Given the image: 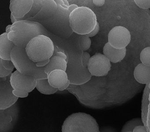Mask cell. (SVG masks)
I'll list each match as a JSON object with an SVG mask.
<instances>
[{"label":"cell","instance_id":"ba28073f","mask_svg":"<svg viewBox=\"0 0 150 132\" xmlns=\"http://www.w3.org/2000/svg\"><path fill=\"white\" fill-rule=\"evenodd\" d=\"M131 39L129 31L122 26H115L108 35V42L113 47L118 49L126 48Z\"/></svg>","mask_w":150,"mask_h":132},{"label":"cell","instance_id":"d6a6232c","mask_svg":"<svg viewBox=\"0 0 150 132\" xmlns=\"http://www.w3.org/2000/svg\"><path fill=\"white\" fill-rule=\"evenodd\" d=\"M55 55H57V56H59V57H62V58L65 59L66 60V59H67V55H66L64 53H62V52H57L55 54Z\"/></svg>","mask_w":150,"mask_h":132},{"label":"cell","instance_id":"6da1fadb","mask_svg":"<svg viewBox=\"0 0 150 132\" xmlns=\"http://www.w3.org/2000/svg\"><path fill=\"white\" fill-rule=\"evenodd\" d=\"M46 33V30L40 23L22 20L12 24L8 37L15 46L26 48L32 39L39 35H45Z\"/></svg>","mask_w":150,"mask_h":132},{"label":"cell","instance_id":"8992f818","mask_svg":"<svg viewBox=\"0 0 150 132\" xmlns=\"http://www.w3.org/2000/svg\"><path fill=\"white\" fill-rule=\"evenodd\" d=\"M20 112L17 103L9 108L0 110V132H12L18 121Z\"/></svg>","mask_w":150,"mask_h":132},{"label":"cell","instance_id":"8d00e7d4","mask_svg":"<svg viewBox=\"0 0 150 132\" xmlns=\"http://www.w3.org/2000/svg\"><path fill=\"white\" fill-rule=\"evenodd\" d=\"M149 101H150V94H149Z\"/></svg>","mask_w":150,"mask_h":132},{"label":"cell","instance_id":"9a60e30c","mask_svg":"<svg viewBox=\"0 0 150 132\" xmlns=\"http://www.w3.org/2000/svg\"><path fill=\"white\" fill-rule=\"evenodd\" d=\"M67 67V62L62 57L57 55H53L50 59L49 63L44 67V71L47 75L53 70H61L66 71Z\"/></svg>","mask_w":150,"mask_h":132},{"label":"cell","instance_id":"f546056e","mask_svg":"<svg viewBox=\"0 0 150 132\" xmlns=\"http://www.w3.org/2000/svg\"><path fill=\"white\" fill-rule=\"evenodd\" d=\"M50 60H46L41 62H36V66L38 67H45L49 63V62H50Z\"/></svg>","mask_w":150,"mask_h":132},{"label":"cell","instance_id":"44dd1931","mask_svg":"<svg viewBox=\"0 0 150 132\" xmlns=\"http://www.w3.org/2000/svg\"><path fill=\"white\" fill-rule=\"evenodd\" d=\"M0 64H1L3 67L8 70L13 71L14 69V65L11 60H6L0 58Z\"/></svg>","mask_w":150,"mask_h":132},{"label":"cell","instance_id":"7a4b0ae2","mask_svg":"<svg viewBox=\"0 0 150 132\" xmlns=\"http://www.w3.org/2000/svg\"><path fill=\"white\" fill-rule=\"evenodd\" d=\"M97 22L95 13L88 7H79L69 15L70 27L74 32L81 35L90 33Z\"/></svg>","mask_w":150,"mask_h":132},{"label":"cell","instance_id":"5b68a950","mask_svg":"<svg viewBox=\"0 0 150 132\" xmlns=\"http://www.w3.org/2000/svg\"><path fill=\"white\" fill-rule=\"evenodd\" d=\"M25 48L29 57L35 62L50 60L54 52L53 42L49 37L44 35L32 39Z\"/></svg>","mask_w":150,"mask_h":132},{"label":"cell","instance_id":"4dcf8cb0","mask_svg":"<svg viewBox=\"0 0 150 132\" xmlns=\"http://www.w3.org/2000/svg\"><path fill=\"white\" fill-rule=\"evenodd\" d=\"M10 18H11V22H12V24L14 23H16V22H18V21H20V20H22L21 18H16L12 14H11Z\"/></svg>","mask_w":150,"mask_h":132},{"label":"cell","instance_id":"7c38bea8","mask_svg":"<svg viewBox=\"0 0 150 132\" xmlns=\"http://www.w3.org/2000/svg\"><path fill=\"white\" fill-rule=\"evenodd\" d=\"M103 55L110 62L117 63L122 61L126 54V48L118 49L112 47L109 42H107L103 48Z\"/></svg>","mask_w":150,"mask_h":132},{"label":"cell","instance_id":"603a6c76","mask_svg":"<svg viewBox=\"0 0 150 132\" xmlns=\"http://www.w3.org/2000/svg\"><path fill=\"white\" fill-rule=\"evenodd\" d=\"M82 55V66L85 67H88L89 60L91 57L90 55L86 51H83Z\"/></svg>","mask_w":150,"mask_h":132},{"label":"cell","instance_id":"d590c367","mask_svg":"<svg viewBox=\"0 0 150 132\" xmlns=\"http://www.w3.org/2000/svg\"><path fill=\"white\" fill-rule=\"evenodd\" d=\"M148 87H149V89H150V82L148 84Z\"/></svg>","mask_w":150,"mask_h":132},{"label":"cell","instance_id":"484cf974","mask_svg":"<svg viewBox=\"0 0 150 132\" xmlns=\"http://www.w3.org/2000/svg\"><path fill=\"white\" fill-rule=\"evenodd\" d=\"M100 132H118L115 128L110 126H103L100 128Z\"/></svg>","mask_w":150,"mask_h":132},{"label":"cell","instance_id":"8fae6325","mask_svg":"<svg viewBox=\"0 0 150 132\" xmlns=\"http://www.w3.org/2000/svg\"><path fill=\"white\" fill-rule=\"evenodd\" d=\"M33 3V0H11L9 9L14 16L22 18L29 12Z\"/></svg>","mask_w":150,"mask_h":132},{"label":"cell","instance_id":"f1b7e54d","mask_svg":"<svg viewBox=\"0 0 150 132\" xmlns=\"http://www.w3.org/2000/svg\"><path fill=\"white\" fill-rule=\"evenodd\" d=\"M105 1L104 0H93V3L97 7H101L105 4Z\"/></svg>","mask_w":150,"mask_h":132},{"label":"cell","instance_id":"7402d4cb","mask_svg":"<svg viewBox=\"0 0 150 132\" xmlns=\"http://www.w3.org/2000/svg\"><path fill=\"white\" fill-rule=\"evenodd\" d=\"M134 2L137 6L141 9H150V0H135Z\"/></svg>","mask_w":150,"mask_h":132},{"label":"cell","instance_id":"4fadbf2b","mask_svg":"<svg viewBox=\"0 0 150 132\" xmlns=\"http://www.w3.org/2000/svg\"><path fill=\"white\" fill-rule=\"evenodd\" d=\"M48 79L51 86L58 89L64 86L69 80L67 72L61 70L52 71L48 76Z\"/></svg>","mask_w":150,"mask_h":132},{"label":"cell","instance_id":"83f0119b","mask_svg":"<svg viewBox=\"0 0 150 132\" xmlns=\"http://www.w3.org/2000/svg\"><path fill=\"white\" fill-rule=\"evenodd\" d=\"M132 132H147L145 127L143 126H139L135 128Z\"/></svg>","mask_w":150,"mask_h":132},{"label":"cell","instance_id":"ffe728a7","mask_svg":"<svg viewBox=\"0 0 150 132\" xmlns=\"http://www.w3.org/2000/svg\"><path fill=\"white\" fill-rule=\"evenodd\" d=\"M80 38V43L81 49L83 51H86L90 48L92 43L90 38L87 35H81Z\"/></svg>","mask_w":150,"mask_h":132},{"label":"cell","instance_id":"d4e9b609","mask_svg":"<svg viewBox=\"0 0 150 132\" xmlns=\"http://www.w3.org/2000/svg\"><path fill=\"white\" fill-rule=\"evenodd\" d=\"M13 93L16 97L18 98H26L28 97L29 95V93L28 92L15 89L13 91Z\"/></svg>","mask_w":150,"mask_h":132},{"label":"cell","instance_id":"277c9868","mask_svg":"<svg viewBox=\"0 0 150 132\" xmlns=\"http://www.w3.org/2000/svg\"><path fill=\"white\" fill-rule=\"evenodd\" d=\"M62 132H100V127L96 120L90 114L75 113L65 120Z\"/></svg>","mask_w":150,"mask_h":132},{"label":"cell","instance_id":"836d02e7","mask_svg":"<svg viewBox=\"0 0 150 132\" xmlns=\"http://www.w3.org/2000/svg\"><path fill=\"white\" fill-rule=\"evenodd\" d=\"M71 84L70 83V80H68V82H67V83L64 85V86H63L62 88H60V89H59V91H64V90H65L66 89H67L68 87H69L70 84Z\"/></svg>","mask_w":150,"mask_h":132},{"label":"cell","instance_id":"2e32d148","mask_svg":"<svg viewBox=\"0 0 150 132\" xmlns=\"http://www.w3.org/2000/svg\"><path fill=\"white\" fill-rule=\"evenodd\" d=\"M134 77L139 83L148 84L150 82V67L139 63L134 69Z\"/></svg>","mask_w":150,"mask_h":132},{"label":"cell","instance_id":"3957f363","mask_svg":"<svg viewBox=\"0 0 150 132\" xmlns=\"http://www.w3.org/2000/svg\"><path fill=\"white\" fill-rule=\"evenodd\" d=\"M11 60L15 68L20 73L31 76L37 79H47L45 67H38L36 62L30 60L26 48L15 46L11 53Z\"/></svg>","mask_w":150,"mask_h":132},{"label":"cell","instance_id":"4316f807","mask_svg":"<svg viewBox=\"0 0 150 132\" xmlns=\"http://www.w3.org/2000/svg\"><path fill=\"white\" fill-rule=\"evenodd\" d=\"M100 25H99V23L97 22L96 26L94 29L90 33L87 34V35L88 37H89V38L94 37V36L96 35V34L98 33L99 32V31H100Z\"/></svg>","mask_w":150,"mask_h":132},{"label":"cell","instance_id":"d6986e66","mask_svg":"<svg viewBox=\"0 0 150 132\" xmlns=\"http://www.w3.org/2000/svg\"><path fill=\"white\" fill-rule=\"evenodd\" d=\"M140 60L143 64L150 67V47H147L142 50Z\"/></svg>","mask_w":150,"mask_h":132},{"label":"cell","instance_id":"52a82bcc","mask_svg":"<svg viewBox=\"0 0 150 132\" xmlns=\"http://www.w3.org/2000/svg\"><path fill=\"white\" fill-rule=\"evenodd\" d=\"M111 63L104 55L96 53L90 58L88 69L92 76H106L111 69Z\"/></svg>","mask_w":150,"mask_h":132},{"label":"cell","instance_id":"e575fe53","mask_svg":"<svg viewBox=\"0 0 150 132\" xmlns=\"http://www.w3.org/2000/svg\"><path fill=\"white\" fill-rule=\"evenodd\" d=\"M12 25H9L7 26L6 27V33L7 34H8V33L11 31Z\"/></svg>","mask_w":150,"mask_h":132},{"label":"cell","instance_id":"e0dca14e","mask_svg":"<svg viewBox=\"0 0 150 132\" xmlns=\"http://www.w3.org/2000/svg\"><path fill=\"white\" fill-rule=\"evenodd\" d=\"M36 88L40 93L45 95L54 94L59 90L58 89L53 88L51 86L48 78L37 79Z\"/></svg>","mask_w":150,"mask_h":132},{"label":"cell","instance_id":"1f68e13d","mask_svg":"<svg viewBox=\"0 0 150 132\" xmlns=\"http://www.w3.org/2000/svg\"><path fill=\"white\" fill-rule=\"evenodd\" d=\"M78 7H79V6L76 5V4H71V5H69L68 8V10L70 11V13H71V12H72L74 10L78 8Z\"/></svg>","mask_w":150,"mask_h":132},{"label":"cell","instance_id":"9c48e42d","mask_svg":"<svg viewBox=\"0 0 150 132\" xmlns=\"http://www.w3.org/2000/svg\"><path fill=\"white\" fill-rule=\"evenodd\" d=\"M10 81L14 89L30 93L36 87L37 79L16 70L11 75Z\"/></svg>","mask_w":150,"mask_h":132},{"label":"cell","instance_id":"cb8c5ba5","mask_svg":"<svg viewBox=\"0 0 150 132\" xmlns=\"http://www.w3.org/2000/svg\"><path fill=\"white\" fill-rule=\"evenodd\" d=\"M13 71L11 70H8L4 67L1 64H0V77H7L11 75L12 74Z\"/></svg>","mask_w":150,"mask_h":132},{"label":"cell","instance_id":"5bb4252c","mask_svg":"<svg viewBox=\"0 0 150 132\" xmlns=\"http://www.w3.org/2000/svg\"><path fill=\"white\" fill-rule=\"evenodd\" d=\"M15 46L14 44L8 39L7 33H2L0 35V58L11 60V52Z\"/></svg>","mask_w":150,"mask_h":132},{"label":"cell","instance_id":"30bf717a","mask_svg":"<svg viewBox=\"0 0 150 132\" xmlns=\"http://www.w3.org/2000/svg\"><path fill=\"white\" fill-rule=\"evenodd\" d=\"M11 75L0 79V110L11 107L19 98L13 93L14 89L10 81Z\"/></svg>","mask_w":150,"mask_h":132},{"label":"cell","instance_id":"ac0fdd59","mask_svg":"<svg viewBox=\"0 0 150 132\" xmlns=\"http://www.w3.org/2000/svg\"><path fill=\"white\" fill-rule=\"evenodd\" d=\"M143 125L144 123L141 118H135L127 121L122 128L121 132H132L135 127Z\"/></svg>","mask_w":150,"mask_h":132}]
</instances>
